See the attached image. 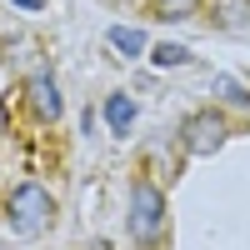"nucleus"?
Returning a JSON list of instances; mask_svg holds the SVG:
<instances>
[{
	"mask_svg": "<svg viewBox=\"0 0 250 250\" xmlns=\"http://www.w3.org/2000/svg\"><path fill=\"white\" fill-rule=\"evenodd\" d=\"M130 235L135 245H155L165 235V195H160V185L155 180H135V190H130Z\"/></svg>",
	"mask_w": 250,
	"mask_h": 250,
	"instance_id": "f03ea898",
	"label": "nucleus"
},
{
	"mask_svg": "<svg viewBox=\"0 0 250 250\" xmlns=\"http://www.w3.org/2000/svg\"><path fill=\"white\" fill-rule=\"evenodd\" d=\"M55 220V200H50V190L45 185H15L10 190V200H5V225H10V235H20V240H30V235H40L45 225Z\"/></svg>",
	"mask_w": 250,
	"mask_h": 250,
	"instance_id": "f257e3e1",
	"label": "nucleus"
},
{
	"mask_svg": "<svg viewBox=\"0 0 250 250\" xmlns=\"http://www.w3.org/2000/svg\"><path fill=\"white\" fill-rule=\"evenodd\" d=\"M25 95H30V110H35L40 120H60V110H65L60 85H55V75H50V70H35V75H30V85H25Z\"/></svg>",
	"mask_w": 250,
	"mask_h": 250,
	"instance_id": "20e7f679",
	"label": "nucleus"
},
{
	"mask_svg": "<svg viewBox=\"0 0 250 250\" xmlns=\"http://www.w3.org/2000/svg\"><path fill=\"white\" fill-rule=\"evenodd\" d=\"M155 5H160V15H185L195 0H155Z\"/></svg>",
	"mask_w": 250,
	"mask_h": 250,
	"instance_id": "9d476101",
	"label": "nucleus"
},
{
	"mask_svg": "<svg viewBox=\"0 0 250 250\" xmlns=\"http://www.w3.org/2000/svg\"><path fill=\"white\" fill-rule=\"evenodd\" d=\"M215 90L230 100V105H250V90H245V85H235V80H225V75L215 80Z\"/></svg>",
	"mask_w": 250,
	"mask_h": 250,
	"instance_id": "1a4fd4ad",
	"label": "nucleus"
},
{
	"mask_svg": "<svg viewBox=\"0 0 250 250\" xmlns=\"http://www.w3.org/2000/svg\"><path fill=\"white\" fill-rule=\"evenodd\" d=\"M105 40H110L120 55H130V60H135V55H145V30H135V25H110V35H105Z\"/></svg>",
	"mask_w": 250,
	"mask_h": 250,
	"instance_id": "0eeeda50",
	"label": "nucleus"
},
{
	"mask_svg": "<svg viewBox=\"0 0 250 250\" xmlns=\"http://www.w3.org/2000/svg\"><path fill=\"white\" fill-rule=\"evenodd\" d=\"M180 145H185L190 155H215L220 145H225V115H220V110H195V115H185Z\"/></svg>",
	"mask_w": 250,
	"mask_h": 250,
	"instance_id": "7ed1b4c3",
	"label": "nucleus"
},
{
	"mask_svg": "<svg viewBox=\"0 0 250 250\" xmlns=\"http://www.w3.org/2000/svg\"><path fill=\"white\" fill-rule=\"evenodd\" d=\"M215 25H220V30L250 25V0H215Z\"/></svg>",
	"mask_w": 250,
	"mask_h": 250,
	"instance_id": "423d86ee",
	"label": "nucleus"
},
{
	"mask_svg": "<svg viewBox=\"0 0 250 250\" xmlns=\"http://www.w3.org/2000/svg\"><path fill=\"white\" fill-rule=\"evenodd\" d=\"M10 5H20V10H45V0H10Z\"/></svg>",
	"mask_w": 250,
	"mask_h": 250,
	"instance_id": "9b49d317",
	"label": "nucleus"
},
{
	"mask_svg": "<svg viewBox=\"0 0 250 250\" xmlns=\"http://www.w3.org/2000/svg\"><path fill=\"white\" fill-rule=\"evenodd\" d=\"M185 60H190V50H185V45H175V40L155 45V65H165V70H170V65H185Z\"/></svg>",
	"mask_w": 250,
	"mask_h": 250,
	"instance_id": "6e6552de",
	"label": "nucleus"
},
{
	"mask_svg": "<svg viewBox=\"0 0 250 250\" xmlns=\"http://www.w3.org/2000/svg\"><path fill=\"white\" fill-rule=\"evenodd\" d=\"M105 125L115 135H130V125H135V100L130 95H110L105 100Z\"/></svg>",
	"mask_w": 250,
	"mask_h": 250,
	"instance_id": "39448f33",
	"label": "nucleus"
}]
</instances>
